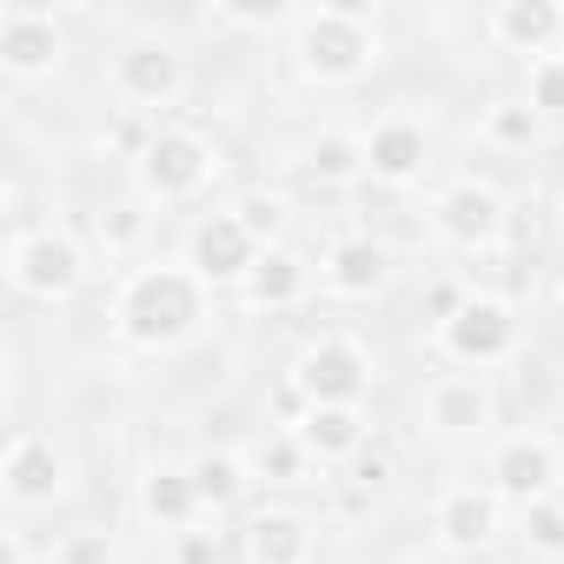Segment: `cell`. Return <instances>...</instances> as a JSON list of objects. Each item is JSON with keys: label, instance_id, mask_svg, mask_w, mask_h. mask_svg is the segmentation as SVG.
Instances as JSON below:
<instances>
[{"label": "cell", "instance_id": "33", "mask_svg": "<svg viewBox=\"0 0 564 564\" xmlns=\"http://www.w3.org/2000/svg\"><path fill=\"white\" fill-rule=\"evenodd\" d=\"M386 471H392V465H386V458L372 452V458H359V471H352V478H359V485L372 491V485H386Z\"/></svg>", "mask_w": 564, "mask_h": 564}, {"label": "cell", "instance_id": "22", "mask_svg": "<svg viewBox=\"0 0 564 564\" xmlns=\"http://www.w3.org/2000/svg\"><path fill=\"white\" fill-rule=\"evenodd\" d=\"M300 166L319 180V186H352V180H366V133H319V140H306V153H300Z\"/></svg>", "mask_w": 564, "mask_h": 564}, {"label": "cell", "instance_id": "12", "mask_svg": "<svg viewBox=\"0 0 564 564\" xmlns=\"http://www.w3.org/2000/svg\"><path fill=\"white\" fill-rule=\"evenodd\" d=\"M61 478H67V465H61V452H54L47 432H21L8 445V458H0V491H8V505H21V511L54 505Z\"/></svg>", "mask_w": 564, "mask_h": 564}, {"label": "cell", "instance_id": "11", "mask_svg": "<svg viewBox=\"0 0 564 564\" xmlns=\"http://www.w3.org/2000/svg\"><path fill=\"white\" fill-rule=\"evenodd\" d=\"M425 425L438 432V438H485L491 432V419H498V399H491V386L485 379H471V372H452V379H432L425 386Z\"/></svg>", "mask_w": 564, "mask_h": 564}, {"label": "cell", "instance_id": "17", "mask_svg": "<svg viewBox=\"0 0 564 564\" xmlns=\"http://www.w3.org/2000/svg\"><path fill=\"white\" fill-rule=\"evenodd\" d=\"M319 279H326V293H339V300H372L386 279H392V259H386L379 239L352 232V239H333V246H326Z\"/></svg>", "mask_w": 564, "mask_h": 564}, {"label": "cell", "instance_id": "26", "mask_svg": "<svg viewBox=\"0 0 564 564\" xmlns=\"http://www.w3.org/2000/svg\"><path fill=\"white\" fill-rule=\"evenodd\" d=\"M524 544H531V557H564V505L557 498L524 505Z\"/></svg>", "mask_w": 564, "mask_h": 564}, {"label": "cell", "instance_id": "16", "mask_svg": "<svg viewBox=\"0 0 564 564\" xmlns=\"http://www.w3.org/2000/svg\"><path fill=\"white\" fill-rule=\"evenodd\" d=\"M425 160H432V140H425V127L405 120V113H392V120H379V127L366 133V173L386 180V186H412V180L425 173Z\"/></svg>", "mask_w": 564, "mask_h": 564}, {"label": "cell", "instance_id": "15", "mask_svg": "<svg viewBox=\"0 0 564 564\" xmlns=\"http://www.w3.org/2000/svg\"><path fill=\"white\" fill-rule=\"evenodd\" d=\"M498 491L491 485H452L445 498H438V511H432V531H438V544L445 551H485L491 538H498Z\"/></svg>", "mask_w": 564, "mask_h": 564}, {"label": "cell", "instance_id": "5", "mask_svg": "<svg viewBox=\"0 0 564 564\" xmlns=\"http://www.w3.org/2000/svg\"><path fill=\"white\" fill-rule=\"evenodd\" d=\"M438 352L458 366H505L518 352V313L498 293H465V306L438 326Z\"/></svg>", "mask_w": 564, "mask_h": 564}, {"label": "cell", "instance_id": "32", "mask_svg": "<svg viewBox=\"0 0 564 564\" xmlns=\"http://www.w3.org/2000/svg\"><path fill=\"white\" fill-rule=\"evenodd\" d=\"M213 14L232 28H279V8H213Z\"/></svg>", "mask_w": 564, "mask_h": 564}, {"label": "cell", "instance_id": "18", "mask_svg": "<svg viewBox=\"0 0 564 564\" xmlns=\"http://www.w3.org/2000/svg\"><path fill=\"white\" fill-rule=\"evenodd\" d=\"M293 438L306 445V458L319 465H339V458H359L366 452V405H306Z\"/></svg>", "mask_w": 564, "mask_h": 564}, {"label": "cell", "instance_id": "30", "mask_svg": "<svg viewBox=\"0 0 564 564\" xmlns=\"http://www.w3.org/2000/svg\"><path fill=\"white\" fill-rule=\"evenodd\" d=\"M173 564H219V531H199V524L173 531Z\"/></svg>", "mask_w": 564, "mask_h": 564}, {"label": "cell", "instance_id": "31", "mask_svg": "<svg viewBox=\"0 0 564 564\" xmlns=\"http://www.w3.org/2000/svg\"><path fill=\"white\" fill-rule=\"evenodd\" d=\"M54 564H113V544L107 538H67L54 551Z\"/></svg>", "mask_w": 564, "mask_h": 564}, {"label": "cell", "instance_id": "27", "mask_svg": "<svg viewBox=\"0 0 564 564\" xmlns=\"http://www.w3.org/2000/svg\"><path fill=\"white\" fill-rule=\"evenodd\" d=\"M524 100H531L544 120H564V54L531 61V87H524Z\"/></svg>", "mask_w": 564, "mask_h": 564}, {"label": "cell", "instance_id": "21", "mask_svg": "<svg viewBox=\"0 0 564 564\" xmlns=\"http://www.w3.org/2000/svg\"><path fill=\"white\" fill-rule=\"evenodd\" d=\"M140 511H147L153 524H173V531H186V524L199 518V491H193L186 465H153V471L140 478Z\"/></svg>", "mask_w": 564, "mask_h": 564}, {"label": "cell", "instance_id": "34", "mask_svg": "<svg viewBox=\"0 0 564 564\" xmlns=\"http://www.w3.org/2000/svg\"><path fill=\"white\" fill-rule=\"evenodd\" d=\"M0 564H28V544H21V531H8V538H0Z\"/></svg>", "mask_w": 564, "mask_h": 564}, {"label": "cell", "instance_id": "4", "mask_svg": "<svg viewBox=\"0 0 564 564\" xmlns=\"http://www.w3.org/2000/svg\"><path fill=\"white\" fill-rule=\"evenodd\" d=\"M8 279H14V293H28V300H67L87 279V252H80L74 232L34 226V232L8 239Z\"/></svg>", "mask_w": 564, "mask_h": 564}, {"label": "cell", "instance_id": "25", "mask_svg": "<svg viewBox=\"0 0 564 564\" xmlns=\"http://www.w3.org/2000/svg\"><path fill=\"white\" fill-rule=\"evenodd\" d=\"M147 226H153L147 199H120V206L100 213V246H107V252H133V246L147 239Z\"/></svg>", "mask_w": 564, "mask_h": 564}, {"label": "cell", "instance_id": "14", "mask_svg": "<svg viewBox=\"0 0 564 564\" xmlns=\"http://www.w3.org/2000/svg\"><path fill=\"white\" fill-rule=\"evenodd\" d=\"M485 28H491V41L505 54H531V61L564 47V8L557 0H498Z\"/></svg>", "mask_w": 564, "mask_h": 564}, {"label": "cell", "instance_id": "1", "mask_svg": "<svg viewBox=\"0 0 564 564\" xmlns=\"http://www.w3.org/2000/svg\"><path fill=\"white\" fill-rule=\"evenodd\" d=\"M206 326V279L193 265H140L127 272V286L113 300V333L133 352H166Z\"/></svg>", "mask_w": 564, "mask_h": 564}, {"label": "cell", "instance_id": "20", "mask_svg": "<svg viewBox=\"0 0 564 564\" xmlns=\"http://www.w3.org/2000/svg\"><path fill=\"white\" fill-rule=\"evenodd\" d=\"M246 551L252 564H306L313 557V524L293 511H259L246 524Z\"/></svg>", "mask_w": 564, "mask_h": 564}, {"label": "cell", "instance_id": "13", "mask_svg": "<svg viewBox=\"0 0 564 564\" xmlns=\"http://www.w3.org/2000/svg\"><path fill=\"white\" fill-rule=\"evenodd\" d=\"M0 67H8L14 80H47L61 67L54 14H41V8H8L0 14Z\"/></svg>", "mask_w": 564, "mask_h": 564}, {"label": "cell", "instance_id": "7", "mask_svg": "<svg viewBox=\"0 0 564 564\" xmlns=\"http://www.w3.org/2000/svg\"><path fill=\"white\" fill-rule=\"evenodd\" d=\"M259 239H252V226L239 219V206H226V213H206L199 226H193V239H186V265L206 279V286H246V272L259 265Z\"/></svg>", "mask_w": 564, "mask_h": 564}, {"label": "cell", "instance_id": "29", "mask_svg": "<svg viewBox=\"0 0 564 564\" xmlns=\"http://www.w3.org/2000/svg\"><path fill=\"white\" fill-rule=\"evenodd\" d=\"M259 471L265 478H279V485H286V478H300L306 471V445L286 432V438H272V445H259Z\"/></svg>", "mask_w": 564, "mask_h": 564}, {"label": "cell", "instance_id": "3", "mask_svg": "<svg viewBox=\"0 0 564 564\" xmlns=\"http://www.w3.org/2000/svg\"><path fill=\"white\" fill-rule=\"evenodd\" d=\"M213 166H219V153H213L193 127H160V133H147V147H140V160H133L140 199H160V206L193 199V193L213 180Z\"/></svg>", "mask_w": 564, "mask_h": 564}, {"label": "cell", "instance_id": "9", "mask_svg": "<svg viewBox=\"0 0 564 564\" xmlns=\"http://www.w3.org/2000/svg\"><path fill=\"white\" fill-rule=\"evenodd\" d=\"M551 485H557V445L544 432H518V438H505L491 452V491L511 498L518 511L524 505H544Z\"/></svg>", "mask_w": 564, "mask_h": 564}, {"label": "cell", "instance_id": "6", "mask_svg": "<svg viewBox=\"0 0 564 564\" xmlns=\"http://www.w3.org/2000/svg\"><path fill=\"white\" fill-rule=\"evenodd\" d=\"M372 386V359L359 339H313L293 366V392L306 405H359Z\"/></svg>", "mask_w": 564, "mask_h": 564}, {"label": "cell", "instance_id": "23", "mask_svg": "<svg viewBox=\"0 0 564 564\" xmlns=\"http://www.w3.org/2000/svg\"><path fill=\"white\" fill-rule=\"evenodd\" d=\"M478 133H485L498 153H531V147L544 140V113H538L531 100H491L485 120H478Z\"/></svg>", "mask_w": 564, "mask_h": 564}, {"label": "cell", "instance_id": "19", "mask_svg": "<svg viewBox=\"0 0 564 564\" xmlns=\"http://www.w3.org/2000/svg\"><path fill=\"white\" fill-rule=\"evenodd\" d=\"M306 286H313V265L300 259V252H286V246H265L259 252V265L246 272V306L252 313H286V306H300L306 300Z\"/></svg>", "mask_w": 564, "mask_h": 564}, {"label": "cell", "instance_id": "2", "mask_svg": "<svg viewBox=\"0 0 564 564\" xmlns=\"http://www.w3.org/2000/svg\"><path fill=\"white\" fill-rule=\"evenodd\" d=\"M293 61L319 87H359L379 67V14L366 0H339V8H306L293 21Z\"/></svg>", "mask_w": 564, "mask_h": 564}, {"label": "cell", "instance_id": "28", "mask_svg": "<svg viewBox=\"0 0 564 564\" xmlns=\"http://www.w3.org/2000/svg\"><path fill=\"white\" fill-rule=\"evenodd\" d=\"M239 219L252 226L259 246H279V232H286V199H279V193H252V199L239 206Z\"/></svg>", "mask_w": 564, "mask_h": 564}, {"label": "cell", "instance_id": "24", "mask_svg": "<svg viewBox=\"0 0 564 564\" xmlns=\"http://www.w3.org/2000/svg\"><path fill=\"white\" fill-rule=\"evenodd\" d=\"M186 478H193V491H199V511H226V505H239V491H246V465H239L232 452H199V458L186 465Z\"/></svg>", "mask_w": 564, "mask_h": 564}, {"label": "cell", "instance_id": "10", "mask_svg": "<svg viewBox=\"0 0 564 564\" xmlns=\"http://www.w3.org/2000/svg\"><path fill=\"white\" fill-rule=\"evenodd\" d=\"M113 87L127 107H173L186 87V61L166 41H127L113 61Z\"/></svg>", "mask_w": 564, "mask_h": 564}, {"label": "cell", "instance_id": "8", "mask_svg": "<svg viewBox=\"0 0 564 564\" xmlns=\"http://www.w3.org/2000/svg\"><path fill=\"white\" fill-rule=\"evenodd\" d=\"M432 226H438V239H452V246H465V252H491V246H505V199H498V186H485V180H452V186H438V199H432Z\"/></svg>", "mask_w": 564, "mask_h": 564}]
</instances>
